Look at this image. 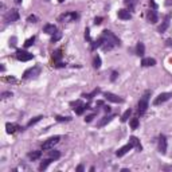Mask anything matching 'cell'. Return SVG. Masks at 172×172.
Here are the masks:
<instances>
[{"label": "cell", "instance_id": "cell-39", "mask_svg": "<svg viewBox=\"0 0 172 172\" xmlns=\"http://www.w3.org/2000/svg\"><path fill=\"white\" fill-rule=\"evenodd\" d=\"M10 46H12V47L16 46V38H12V39L10 40Z\"/></svg>", "mask_w": 172, "mask_h": 172}, {"label": "cell", "instance_id": "cell-5", "mask_svg": "<svg viewBox=\"0 0 172 172\" xmlns=\"http://www.w3.org/2000/svg\"><path fill=\"white\" fill-rule=\"evenodd\" d=\"M78 19V14L77 12H66L63 15L59 16V22H74V20Z\"/></svg>", "mask_w": 172, "mask_h": 172}, {"label": "cell", "instance_id": "cell-24", "mask_svg": "<svg viewBox=\"0 0 172 172\" xmlns=\"http://www.w3.org/2000/svg\"><path fill=\"white\" fill-rule=\"evenodd\" d=\"M48 157H51V159H54V160H57V159H59V157H61V153H59L58 151H54V149H50V153H48Z\"/></svg>", "mask_w": 172, "mask_h": 172}, {"label": "cell", "instance_id": "cell-6", "mask_svg": "<svg viewBox=\"0 0 172 172\" xmlns=\"http://www.w3.org/2000/svg\"><path fill=\"white\" fill-rule=\"evenodd\" d=\"M172 97V93H161L159 94L156 98H155V101H153V105H160V104H164L165 101H168L169 98Z\"/></svg>", "mask_w": 172, "mask_h": 172}, {"label": "cell", "instance_id": "cell-26", "mask_svg": "<svg viewBox=\"0 0 172 172\" xmlns=\"http://www.w3.org/2000/svg\"><path fill=\"white\" fill-rule=\"evenodd\" d=\"M130 113H132V110H130V109L125 110V113L122 114V117H121V121H122V122H126V121H128V118H129V116H130Z\"/></svg>", "mask_w": 172, "mask_h": 172}, {"label": "cell", "instance_id": "cell-44", "mask_svg": "<svg viewBox=\"0 0 172 172\" xmlns=\"http://www.w3.org/2000/svg\"><path fill=\"white\" fill-rule=\"evenodd\" d=\"M165 43H167V46L171 47L172 46V39H167V42H165Z\"/></svg>", "mask_w": 172, "mask_h": 172}, {"label": "cell", "instance_id": "cell-36", "mask_svg": "<svg viewBox=\"0 0 172 172\" xmlns=\"http://www.w3.org/2000/svg\"><path fill=\"white\" fill-rule=\"evenodd\" d=\"M8 97H12L11 91H4V93L1 94V98H8Z\"/></svg>", "mask_w": 172, "mask_h": 172}, {"label": "cell", "instance_id": "cell-31", "mask_svg": "<svg viewBox=\"0 0 172 172\" xmlns=\"http://www.w3.org/2000/svg\"><path fill=\"white\" fill-rule=\"evenodd\" d=\"M137 126H139V118H132L130 120V128L137 129Z\"/></svg>", "mask_w": 172, "mask_h": 172}, {"label": "cell", "instance_id": "cell-35", "mask_svg": "<svg viewBox=\"0 0 172 172\" xmlns=\"http://www.w3.org/2000/svg\"><path fill=\"white\" fill-rule=\"evenodd\" d=\"M71 118L70 117H61V116H58L57 117V121H59V122H62V121H70Z\"/></svg>", "mask_w": 172, "mask_h": 172}, {"label": "cell", "instance_id": "cell-3", "mask_svg": "<svg viewBox=\"0 0 172 172\" xmlns=\"http://www.w3.org/2000/svg\"><path fill=\"white\" fill-rule=\"evenodd\" d=\"M61 137L59 136H54V137H50L48 140H46L44 143L42 144V149L43 151H50V149L54 148V145L58 144V141Z\"/></svg>", "mask_w": 172, "mask_h": 172}, {"label": "cell", "instance_id": "cell-32", "mask_svg": "<svg viewBox=\"0 0 172 172\" xmlns=\"http://www.w3.org/2000/svg\"><path fill=\"white\" fill-rule=\"evenodd\" d=\"M34 40H35V38L32 36V38H30V39H27L26 42H24V47H30L34 44Z\"/></svg>", "mask_w": 172, "mask_h": 172}, {"label": "cell", "instance_id": "cell-41", "mask_svg": "<svg viewBox=\"0 0 172 172\" xmlns=\"http://www.w3.org/2000/svg\"><path fill=\"white\" fill-rule=\"evenodd\" d=\"M102 23V18H96L94 20V24H101Z\"/></svg>", "mask_w": 172, "mask_h": 172}, {"label": "cell", "instance_id": "cell-4", "mask_svg": "<svg viewBox=\"0 0 172 172\" xmlns=\"http://www.w3.org/2000/svg\"><path fill=\"white\" fill-rule=\"evenodd\" d=\"M39 74H40V67L39 66H34V67H31V69H28V70L24 71L23 78L24 79H31V78L38 77Z\"/></svg>", "mask_w": 172, "mask_h": 172}, {"label": "cell", "instance_id": "cell-2", "mask_svg": "<svg viewBox=\"0 0 172 172\" xmlns=\"http://www.w3.org/2000/svg\"><path fill=\"white\" fill-rule=\"evenodd\" d=\"M149 91H145V94L143 96V98H141L140 101H139V114L140 116H143V114L147 112V109H148V101H149Z\"/></svg>", "mask_w": 172, "mask_h": 172}, {"label": "cell", "instance_id": "cell-38", "mask_svg": "<svg viewBox=\"0 0 172 172\" xmlns=\"http://www.w3.org/2000/svg\"><path fill=\"white\" fill-rule=\"evenodd\" d=\"M85 38L87 40H90V31H89V28H86V31H85Z\"/></svg>", "mask_w": 172, "mask_h": 172}, {"label": "cell", "instance_id": "cell-8", "mask_svg": "<svg viewBox=\"0 0 172 172\" xmlns=\"http://www.w3.org/2000/svg\"><path fill=\"white\" fill-rule=\"evenodd\" d=\"M18 19H19V12L16 11V10H10L7 12V15H5V22L7 23H14Z\"/></svg>", "mask_w": 172, "mask_h": 172}, {"label": "cell", "instance_id": "cell-15", "mask_svg": "<svg viewBox=\"0 0 172 172\" xmlns=\"http://www.w3.org/2000/svg\"><path fill=\"white\" fill-rule=\"evenodd\" d=\"M155 65H156V61L153 58H143V61H141V66H144V67L155 66Z\"/></svg>", "mask_w": 172, "mask_h": 172}, {"label": "cell", "instance_id": "cell-1", "mask_svg": "<svg viewBox=\"0 0 172 172\" xmlns=\"http://www.w3.org/2000/svg\"><path fill=\"white\" fill-rule=\"evenodd\" d=\"M102 50L104 51H109L112 48H114L116 46H120V40L112 31L105 30L102 32Z\"/></svg>", "mask_w": 172, "mask_h": 172}, {"label": "cell", "instance_id": "cell-28", "mask_svg": "<svg viewBox=\"0 0 172 172\" xmlns=\"http://www.w3.org/2000/svg\"><path fill=\"white\" fill-rule=\"evenodd\" d=\"M61 38H62V34H61V32H55L54 35H53V38H51V42L53 43H55V42H58L59 39H61Z\"/></svg>", "mask_w": 172, "mask_h": 172}, {"label": "cell", "instance_id": "cell-27", "mask_svg": "<svg viewBox=\"0 0 172 172\" xmlns=\"http://www.w3.org/2000/svg\"><path fill=\"white\" fill-rule=\"evenodd\" d=\"M42 118H43L42 116H38V117H35L34 120H31V121H30V122L27 124V128H30V126H32V125H35L36 122H39L40 120H42Z\"/></svg>", "mask_w": 172, "mask_h": 172}, {"label": "cell", "instance_id": "cell-45", "mask_svg": "<svg viewBox=\"0 0 172 172\" xmlns=\"http://www.w3.org/2000/svg\"><path fill=\"white\" fill-rule=\"evenodd\" d=\"M77 171H78V172H82V171H83V167H82V165H78V167H77Z\"/></svg>", "mask_w": 172, "mask_h": 172}, {"label": "cell", "instance_id": "cell-21", "mask_svg": "<svg viewBox=\"0 0 172 172\" xmlns=\"http://www.w3.org/2000/svg\"><path fill=\"white\" fill-rule=\"evenodd\" d=\"M53 161H54V159H51V157L46 159V160H43L42 163H40V165H39V169H40V171H43V169H46L47 167H48V165H50L51 163H53Z\"/></svg>", "mask_w": 172, "mask_h": 172}, {"label": "cell", "instance_id": "cell-43", "mask_svg": "<svg viewBox=\"0 0 172 172\" xmlns=\"http://www.w3.org/2000/svg\"><path fill=\"white\" fill-rule=\"evenodd\" d=\"M104 110H105L106 113H109V112H110V110H112V109H110V106H108V105H105V106H104Z\"/></svg>", "mask_w": 172, "mask_h": 172}, {"label": "cell", "instance_id": "cell-12", "mask_svg": "<svg viewBox=\"0 0 172 172\" xmlns=\"http://www.w3.org/2000/svg\"><path fill=\"white\" fill-rule=\"evenodd\" d=\"M133 148V145L130 144V143H128V144L126 145H124V147H121V148L118 149L117 152H116V155H117L118 157H122L124 156V155H125V153H128L129 151H130V149Z\"/></svg>", "mask_w": 172, "mask_h": 172}, {"label": "cell", "instance_id": "cell-34", "mask_svg": "<svg viewBox=\"0 0 172 172\" xmlns=\"http://www.w3.org/2000/svg\"><path fill=\"white\" fill-rule=\"evenodd\" d=\"M28 22H30V23H36V20H38V18H36L35 15H30L28 16Z\"/></svg>", "mask_w": 172, "mask_h": 172}, {"label": "cell", "instance_id": "cell-23", "mask_svg": "<svg viewBox=\"0 0 172 172\" xmlns=\"http://www.w3.org/2000/svg\"><path fill=\"white\" fill-rule=\"evenodd\" d=\"M112 118H114V116H108V117H104L101 121L98 122V126H105L108 122L112 121Z\"/></svg>", "mask_w": 172, "mask_h": 172}, {"label": "cell", "instance_id": "cell-17", "mask_svg": "<svg viewBox=\"0 0 172 172\" xmlns=\"http://www.w3.org/2000/svg\"><path fill=\"white\" fill-rule=\"evenodd\" d=\"M5 128H7V133H15L16 130H20V126L16 125V124H10V122H7L5 124Z\"/></svg>", "mask_w": 172, "mask_h": 172}, {"label": "cell", "instance_id": "cell-9", "mask_svg": "<svg viewBox=\"0 0 172 172\" xmlns=\"http://www.w3.org/2000/svg\"><path fill=\"white\" fill-rule=\"evenodd\" d=\"M147 19H148L149 23H157V20H159V16H157V11L155 10V8H151V10H148L147 11Z\"/></svg>", "mask_w": 172, "mask_h": 172}, {"label": "cell", "instance_id": "cell-16", "mask_svg": "<svg viewBox=\"0 0 172 172\" xmlns=\"http://www.w3.org/2000/svg\"><path fill=\"white\" fill-rule=\"evenodd\" d=\"M124 3H125V5L128 7V11H134L139 0H124Z\"/></svg>", "mask_w": 172, "mask_h": 172}, {"label": "cell", "instance_id": "cell-14", "mask_svg": "<svg viewBox=\"0 0 172 172\" xmlns=\"http://www.w3.org/2000/svg\"><path fill=\"white\" fill-rule=\"evenodd\" d=\"M43 31L48 34V35H54L55 32H57V27H55L54 24H46L44 27H43Z\"/></svg>", "mask_w": 172, "mask_h": 172}, {"label": "cell", "instance_id": "cell-33", "mask_svg": "<svg viewBox=\"0 0 172 172\" xmlns=\"http://www.w3.org/2000/svg\"><path fill=\"white\" fill-rule=\"evenodd\" d=\"M100 93V89H96L93 91V93H90V94H83V97H86V98H91L93 96H96V94H98Z\"/></svg>", "mask_w": 172, "mask_h": 172}, {"label": "cell", "instance_id": "cell-40", "mask_svg": "<svg viewBox=\"0 0 172 172\" xmlns=\"http://www.w3.org/2000/svg\"><path fill=\"white\" fill-rule=\"evenodd\" d=\"M66 66V63H62V62H58L57 65H55V67H58V69H61V67H65Z\"/></svg>", "mask_w": 172, "mask_h": 172}, {"label": "cell", "instance_id": "cell-11", "mask_svg": "<svg viewBox=\"0 0 172 172\" xmlns=\"http://www.w3.org/2000/svg\"><path fill=\"white\" fill-rule=\"evenodd\" d=\"M104 97H105L108 101L114 102V104H121V102H124L122 98H120L118 96H116V94H113V93H105L104 94Z\"/></svg>", "mask_w": 172, "mask_h": 172}, {"label": "cell", "instance_id": "cell-19", "mask_svg": "<svg viewBox=\"0 0 172 172\" xmlns=\"http://www.w3.org/2000/svg\"><path fill=\"white\" fill-rule=\"evenodd\" d=\"M129 143L134 147V148H137L139 151H141V144H140V140L137 139V137H134V136H132L130 139H129Z\"/></svg>", "mask_w": 172, "mask_h": 172}, {"label": "cell", "instance_id": "cell-10", "mask_svg": "<svg viewBox=\"0 0 172 172\" xmlns=\"http://www.w3.org/2000/svg\"><path fill=\"white\" fill-rule=\"evenodd\" d=\"M159 152H160L161 155H165V153H167V139H165V136H163V134L159 137Z\"/></svg>", "mask_w": 172, "mask_h": 172}, {"label": "cell", "instance_id": "cell-37", "mask_svg": "<svg viewBox=\"0 0 172 172\" xmlns=\"http://www.w3.org/2000/svg\"><path fill=\"white\" fill-rule=\"evenodd\" d=\"M94 116H96V114H90V116H87V117L85 118V121H86V122H90V121H91V120L94 118Z\"/></svg>", "mask_w": 172, "mask_h": 172}, {"label": "cell", "instance_id": "cell-7", "mask_svg": "<svg viewBox=\"0 0 172 172\" xmlns=\"http://www.w3.org/2000/svg\"><path fill=\"white\" fill-rule=\"evenodd\" d=\"M16 58L22 61V62H27V61H31L32 59V54L27 53V51H23V50H18L16 51Z\"/></svg>", "mask_w": 172, "mask_h": 172}, {"label": "cell", "instance_id": "cell-46", "mask_svg": "<svg viewBox=\"0 0 172 172\" xmlns=\"http://www.w3.org/2000/svg\"><path fill=\"white\" fill-rule=\"evenodd\" d=\"M15 1H16V3H18V4H20V3H22V0H15Z\"/></svg>", "mask_w": 172, "mask_h": 172}, {"label": "cell", "instance_id": "cell-30", "mask_svg": "<svg viewBox=\"0 0 172 172\" xmlns=\"http://www.w3.org/2000/svg\"><path fill=\"white\" fill-rule=\"evenodd\" d=\"M74 110H75V113H77V114H82L83 112L86 110V106L85 105H79L78 108H74Z\"/></svg>", "mask_w": 172, "mask_h": 172}, {"label": "cell", "instance_id": "cell-20", "mask_svg": "<svg viewBox=\"0 0 172 172\" xmlns=\"http://www.w3.org/2000/svg\"><path fill=\"white\" fill-rule=\"evenodd\" d=\"M144 51H145V47H144V43L139 42L136 46V55H139V57H143L144 55Z\"/></svg>", "mask_w": 172, "mask_h": 172}, {"label": "cell", "instance_id": "cell-25", "mask_svg": "<svg viewBox=\"0 0 172 172\" xmlns=\"http://www.w3.org/2000/svg\"><path fill=\"white\" fill-rule=\"evenodd\" d=\"M93 66L96 69H100L101 67V58H100V55H96L93 59Z\"/></svg>", "mask_w": 172, "mask_h": 172}, {"label": "cell", "instance_id": "cell-42", "mask_svg": "<svg viewBox=\"0 0 172 172\" xmlns=\"http://www.w3.org/2000/svg\"><path fill=\"white\" fill-rule=\"evenodd\" d=\"M116 78H117V73H116V71H113V73H112V77H110V79H112V81H116Z\"/></svg>", "mask_w": 172, "mask_h": 172}, {"label": "cell", "instance_id": "cell-22", "mask_svg": "<svg viewBox=\"0 0 172 172\" xmlns=\"http://www.w3.org/2000/svg\"><path fill=\"white\" fill-rule=\"evenodd\" d=\"M42 155V151H32V152L28 153V157L31 159V160H38Z\"/></svg>", "mask_w": 172, "mask_h": 172}, {"label": "cell", "instance_id": "cell-29", "mask_svg": "<svg viewBox=\"0 0 172 172\" xmlns=\"http://www.w3.org/2000/svg\"><path fill=\"white\" fill-rule=\"evenodd\" d=\"M53 58H54V61H57V62H58L59 59L62 58V54H61V50H57V51H54V53H53Z\"/></svg>", "mask_w": 172, "mask_h": 172}, {"label": "cell", "instance_id": "cell-18", "mask_svg": "<svg viewBox=\"0 0 172 172\" xmlns=\"http://www.w3.org/2000/svg\"><path fill=\"white\" fill-rule=\"evenodd\" d=\"M169 19H171V16H167V18H165L164 19V22H163V24H161L160 27L157 28V30H159V32H164L165 30H167V28L169 27Z\"/></svg>", "mask_w": 172, "mask_h": 172}, {"label": "cell", "instance_id": "cell-13", "mask_svg": "<svg viewBox=\"0 0 172 172\" xmlns=\"http://www.w3.org/2000/svg\"><path fill=\"white\" fill-rule=\"evenodd\" d=\"M117 15H118V18H120L121 20H129L130 18H132L130 11H128V10H120Z\"/></svg>", "mask_w": 172, "mask_h": 172}, {"label": "cell", "instance_id": "cell-47", "mask_svg": "<svg viewBox=\"0 0 172 172\" xmlns=\"http://www.w3.org/2000/svg\"><path fill=\"white\" fill-rule=\"evenodd\" d=\"M58 1H59V3H63V1H65V0H58Z\"/></svg>", "mask_w": 172, "mask_h": 172}]
</instances>
